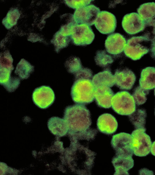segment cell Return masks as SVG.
I'll return each mask as SVG.
<instances>
[{"instance_id":"8992f818","label":"cell","mask_w":155,"mask_h":175,"mask_svg":"<svg viewBox=\"0 0 155 175\" xmlns=\"http://www.w3.org/2000/svg\"><path fill=\"white\" fill-rule=\"evenodd\" d=\"M146 128L135 129L131 133L134 154L137 156H147L150 152L152 143L150 137L145 133Z\"/></svg>"},{"instance_id":"4dcf8cb0","label":"cell","mask_w":155,"mask_h":175,"mask_svg":"<svg viewBox=\"0 0 155 175\" xmlns=\"http://www.w3.org/2000/svg\"><path fill=\"white\" fill-rule=\"evenodd\" d=\"M150 152L153 155L155 156V141L153 142L152 144Z\"/></svg>"},{"instance_id":"6da1fadb","label":"cell","mask_w":155,"mask_h":175,"mask_svg":"<svg viewBox=\"0 0 155 175\" xmlns=\"http://www.w3.org/2000/svg\"><path fill=\"white\" fill-rule=\"evenodd\" d=\"M64 119L71 136L85 133L93 129L90 128L92 123L90 112L84 105L77 104L67 107Z\"/></svg>"},{"instance_id":"603a6c76","label":"cell","mask_w":155,"mask_h":175,"mask_svg":"<svg viewBox=\"0 0 155 175\" xmlns=\"http://www.w3.org/2000/svg\"><path fill=\"white\" fill-rule=\"evenodd\" d=\"M146 112L145 109H138L129 115V120L136 129H145Z\"/></svg>"},{"instance_id":"f1b7e54d","label":"cell","mask_w":155,"mask_h":175,"mask_svg":"<svg viewBox=\"0 0 155 175\" xmlns=\"http://www.w3.org/2000/svg\"><path fill=\"white\" fill-rule=\"evenodd\" d=\"M92 0H64V3L69 7L76 9L88 5Z\"/></svg>"},{"instance_id":"ffe728a7","label":"cell","mask_w":155,"mask_h":175,"mask_svg":"<svg viewBox=\"0 0 155 175\" xmlns=\"http://www.w3.org/2000/svg\"><path fill=\"white\" fill-rule=\"evenodd\" d=\"M48 126L51 132L57 136H64L68 132V128L65 120L58 117L51 118L48 121Z\"/></svg>"},{"instance_id":"4316f807","label":"cell","mask_w":155,"mask_h":175,"mask_svg":"<svg viewBox=\"0 0 155 175\" xmlns=\"http://www.w3.org/2000/svg\"><path fill=\"white\" fill-rule=\"evenodd\" d=\"M71 39L70 36H64L58 31L54 34L51 42L58 52L60 50L67 47Z\"/></svg>"},{"instance_id":"cb8c5ba5","label":"cell","mask_w":155,"mask_h":175,"mask_svg":"<svg viewBox=\"0 0 155 175\" xmlns=\"http://www.w3.org/2000/svg\"><path fill=\"white\" fill-rule=\"evenodd\" d=\"M20 15L19 11L17 8H12L3 19L2 23L6 28L10 29L17 24Z\"/></svg>"},{"instance_id":"484cf974","label":"cell","mask_w":155,"mask_h":175,"mask_svg":"<svg viewBox=\"0 0 155 175\" xmlns=\"http://www.w3.org/2000/svg\"><path fill=\"white\" fill-rule=\"evenodd\" d=\"M64 65L68 72L74 75L82 67L80 59L75 56L71 57L68 58Z\"/></svg>"},{"instance_id":"7a4b0ae2","label":"cell","mask_w":155,"mask_h":175,"mask_svg":"<svg viewBox=\"0 0 155 175\" xmlns=\"http://www.w3.org/2000/svg\"><path fill=\"white\" fill-rule=\"evenodd\" d=\"M71 149L72 171L78 174H90L95 153L78 141H72Z\"/></svg>"},{"instance_id":"9a60e30c","label":"cell","mask_w":155,"mask_h":175,"mask_svg":"<svg viewBox=\"0 0 155 175\" xmlns=\"http://www.w3.org/2000/svg\"><path fill=\"white\" fill-rule=\"evenodd\" d=\"M98 129L101 132L107 135L112 134L116 131L118 123L116 118L109 113L100 115L97 121Z\"/></svg>"},{"instance_id":"44dd1931","label":"cell","mask_w":155,"mask_h":175,"mask_svg":"<svg viewBox=\"0 0 155 175\" xmlns=\"http://www.w3.org/2000/svg\"><path fill=\"white\" fill-rule=\"evenodd\" d=\"M139 83L140 86L145 90H150L155 88V68L149 67L143 69Z\"/></svg>"},{"instance_id":"d6986e66","label":"cell","mask_w":155,"mask_h":175,"mask_svg":"<svg viewBox=\"0 0 155 175\" xmlns=\"http://www.w3.org/2000/svg\"><path fill=\"white\" fill-rule=\"evenodd\" d=\"M92 82L95 88L101 86L111 87L115 84L114 76L110 69L106 68L94 75Z\"/></svg>"},{"instance_id":"277c9868","label":"cell","mask_w":155,"mask_h":175,"mask_svg":"<svg viewBox=\"0 0 155 175\" xmlns=\"http://www.w3.org/2000/svg\"><path fill=\"white\" fill-rule=\"evenodd\" d=\"M150 41V37L147 33L130 38L127 40L124 50L125 54L134 60H139L149 52Z\"/></svg>"},{"instance_id":"83f0119b","label":"cell","mask_w":155,"mask_h":175,"mask_svg":"<svg viewBox=\"0 0 155 175\" xmlns=\"http://www.w3.org/2000/svg\"><path fill=\"white\" fill-rule=\"evenodd\" d=\"M149 92V90L144 89L140 86L136 87L132 94L136 104L140 105L144 103L147 100L146 96Z\"/></svg>"},{"instance_id":"2e32d148","label":"cell","mask_w":155,"mask_h":175,"mask_svg":"<svg viewBox=\"0 0 155 175\" xmlns=\"http://www.w3.org/2000/svg\"><path fill=\"white\" fill-rule=\"evenodd\" d=\"M114 92L109 87L101 86L95 88L94 98L100 107L109 108L111 107L112 99Z\"/></svg>"},{"instance_id":"f546056e","label":"cell","mask_w":155,"mask_h":175,"mask_svg":"<svg viewBox=\"0 0 155 175\" xmlns=\"http://www.w3.org/2000/svg\"><path fill=\"white\" fill-rule=\"evenodd\" d=\"M150 34L152 36H150H150V50L151 56L153 58L155 59V29H153L151 33Z\"/></svg>"},{"instance_id":"d4e9b609","label":"cell","mask_w":155,"mask_h":175,"mask_svg":"<svg viewBox=\"0 0 155 175\" xmlns=\"http://www.w3.org/2000/svg\"><path fill=\"white\" fill-rule=\"evenodd\" d=\"M94 60L97 65L104 68L109 66L114 62L112 57L104 50H99L96 52Z\"/></svg>"},{"instance_id":"5b68a950","label":"cell","mask_w":155,"mask_h":175,"mask_svg":"<svg viewBox=\"0 0 155 175\" xmlns=\"http://www.w3.org/2000/svg\"><path fill=\"white\" fill-rule=\"evenodd\" d=\"M111 107L117 114L129 115L136 110V103L133 96L126 91H119L114 95Z\"/></svg>"},{"instance_id":"7402d4cb","label":"cell","mask_w":155,"mask_h":175,"mask_svg":"<svg viewBox=\"0 0 155 175\" xmlns=\"http://www.w3.org/2000/svg\"><path fill=\"white\" fill-rule=\"evenodd\" d=\"M34 70V66L27 61L22 59L17 64L15 73L19 78L23 80L28 78Z\"/></svg>"},{"instance_id":"52a82bcc","label":"cell","mask_w":155,"mask_h":175,"mask_svg":"<svg viewBox=\"0 0 155 175\" xmlns=\"http://www.w3.org/2000/svg\"><path fill=\"white\" fill-rule=\"evenodd\" d=\"M131 135L125 132L115 134L112 137L111 143L115 151V155L132 157L133 151Z\"/></svg>"},{"instance_id":"ba28073f","label":"cell","mask_w":155,"mask_h":175,"mask_svg":"<svg viewBox=\"0 0 155 175\" xmlns=\"http://www.w3.org/2000/svg\"><path fill=\"white\" fill-rule=\"evenodd\" d=\"M94 34L90 26L84 24H77L72 29L71 39L77 46L89 45L93 41Z\"/></svg>"},{"instance_id":"3957f363","label":"cell","mask_w":155,"mask_h":175,"mask_svg":"<svg viewBox=\"0 0 155 175\" xmlns=\"http://www.w3.org/2000/svg\"><path fill=\"white\" fill-rule=\"evenodd\" d=\"M92 79L84 77L75 78L71 90V97L75 103L85 105L93 101L94 99L95 88Z\"/></svg>"},{"instance_id":"5bb4252c","label":"cell","mask_w":155,"mask_h":175,"mask_svg":"<svg viewBox=\"0 0 155 175\" xmlns=\"http://www.w3.org/2000/svg\"><path fill=\"white\" fill-rule=\"evenodd\" d=\"M127 41L124 36L119 33L109 35L105 41L107 51L112 55H118L124 51Z\"/></svg>"},{"instance_id":"ac0fdd59","label":"cell","mask_w":155,"mask_h":175,"mask_svg":"<svg viewBox=\"0 0 155 175\" xmlns=\"http://www.w3.org/2000/svg\"><path fill=\"white\" fill-rule=\"evenodd\" d=\"M112 163L115 172L114 175H129L128 171L134 165L132 157L124 156L115 155L113 158Z\"/></svg>"},{"instance_id":"e0dca14e","label":"cell","mask_w":155,"mask_h":175,"mask_svg":"<svg viewBox=\"0 0 155 175\" xmlns=\"http://www.w3.org/2000/svg\"><path fill=\"white\" fill-rule=\"evenodd\" d=\"M138 13L144 22L146 27L155 29V2L143 3L137 9Z\"/></svg>"},{"instance_id":"4fadbf2b","label":"cell","mask_w":155,"mask_h":175,"mask_svg":"<svg viewBox=\"0 0 155 175\" xmlns=\"http://www.w3.org/2000/svg\"><path fill=\"white\" fill-rule=\"evenodd\" d=\"M114 76L115 84L120 89L122 90H131L136 80L134 73L127 68L117 69Z\"/></svg>"},{"instance_id":"1f68e13d","label":"cell","mask_w":155,"mask_h":175,"mask_svg":"<svg viewBox=\"0 0 155 175\" xmlns=\"http://www.w3.org/2000/svg\"><path fill=\"white\" fill-rule=\"evenodd\" d=\"M154 95L155 96V89L154 91Z\"/></svg>"},{"instance_id":"8fae6325","label":"cell","mask_w":155,"mask_h":175,"mask_svg":"<svg viewBox=\"0 0 155 175\" xmlns=\"http://www.w3.org/2000/svg\"><path fill=\"white\" fill-rule=\"evenodd\" d=\"M94 25L101 33L109 34L115 31L117 26L116 19L111 13L102 11L98 14Z\"/></svg>"},{"instance_id":"30bf717a","label":"cell","mask_w":155,"mask_h":175,"mask_svg":"<svg viewBox=\"0 0 155 175\" xmlns=\"http://www.w3.org/2000/svg\"><path fill=\"white\" fill-rule=\"evenodd\" d=\"M55 98L54 91L49 86L43 85L36 88L32 94L34 104L39 108L46 109L51 106Z\"/></svg>"},{"instance_id":"9c48e42d","label":"cell","mask_w":155,"mask_h":175,"mask_svg":"<svg viewBox=\"0 0 155 175\" xmlns=\"http://www.w3.org/2000/svg\"><path fill=\"white\" fill-rule=\"evenodd\" d=\"M100 9L94 5H90L77 9L73 14L78 24H84L89 26L94 24Z\"/></svg>"},{"instance_id":"7c38bea8","label":"cell","mask_w":155,"mask_h":175,"mask_svg":"<svg viewBox=\"0 0 155 175\" xmlns=\"http://www.w3.org/2000/svg\"><path fill=\"white\" fill-rule=\"evenodd\" d=\"M122 25L125 32L130 35L143 31L146 27L143 20L136 12L125 15L123 18Z\"/></svg>"}]
</instances>
